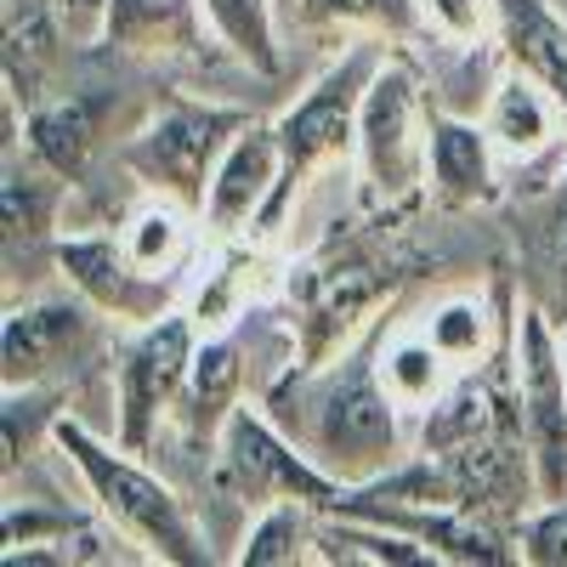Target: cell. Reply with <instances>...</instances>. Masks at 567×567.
I'll use <instances>...</instances> for the list:
<instances>
[{"instance_id":"1","label":"cell","mask_w":567,"mask_h":567,"mask_svg":"<svg viewBox=\"0 0 567 567\" xmlns=\"http://www.w3.org/2000/svg\"><path fill=\"white\" fill-rule=\"evenodd\" d=\"M58 443L69 449V460L80 465V477L91 483V494L103 499V511L114 516L125 534H136L142 545H154L165 561H182V567L210 561V550L199 545L194 523H187L182 499H176L159 477H148L142 465L109 454L97 437H85V425H74V420L58 425Z\"/></svg>"},{"instance_id":"2","label":"cell","mask_w":567,"mask_h":567,"mask_svg":"<svg viewBox=\"0 0 567 567\" xmlns=\"http://www.w3.org/2000/svg\"><path fill=\"white\" fill-rule=\"evenodd\" d=\"M318 460L336 465V477H363L398 460V403L369 358H352L323 392L318 409Z\"/></svg>"},{"instance_id":"3","label":"cell","mask_w":567,"mask_h":567,"mask_svg":"<svg viewBox=\"0 0 567 567\" xmlns=\"http://www.w3.org/2000/svg\"><path fill=\"white\" fill-rule=\"evenodd\" d=\"M358 148L374 199H403L432 165V136H420V97L403 69H381L363 91Z\"/></svg>"},{"instance_id":"4","label":"cell","mask_w":567,"mask_h":567,"mask_svg":"<svg viewBox=\"0 0 567 567\" xmlns=\"http://www.w3.org/2000/svg\"><path fill=\"white\" fill-rule=\"evenodd\" d=\"M369 69L374 58L369 52H352L336 74H323L307 103H296L278 125V148H284V176H278V194L272 205H284V187L301 182L312 165L347 154V142L358 136V114H363V91H369Z\"/></svg>"},{"instance_id":"5","label":"cell","mask_w":567,"mask_h":567,"mask_svg":"<svg viewBox=\"0 0 567 567\" xmlns=\"http://www.w3.org/2000/svg\"><path fill=\"white\" fill-rule=\"evenodd\" d=\"M233 131H245L239 114H216V109H176L165 114L148 136L131 148V165L148 176L154 187H171L176 199L187 205H205L210 194V176L227 154Z\"/></svg>"},{"instance_id":"6","label":"cell","mask_w":567,"mask_h":567,"mask_svg":"<svg viewBox=\"0 0 567 567\" xmlns=\"http://www.w3.org/2000/svg\"><path fill=\"white\" fill-rule=\"evenodd\" d=\"M516 341H523V420L539 454V494L561 499L567 494V363L539 307L523 312Z\"/></svg>"},{"instance_id":"7","label":"cell","mask_w":567,"mask_h":567,"mask_svg":"<svg viewBox=\"0 0 567 567\" xmlns=\"http://www.w3.org/2000/svg\"><path fill=\"white\" fill-rule=\"evenodd\" d=\"M227 477L239 483L245 505H272V499H307V505H336L341 483L312 471L301 454L284 449L250 409L227 414Z\"/></svg>"},{"instance_id":"8","label":"cell","mask_w":567,"mask_h":567,"mask_svg":"<svg viewBox=\"0 0 567 567\" xmlns=\"http://www.w3.org/2000/svg\"><path fill=\"white\" fill-rule=\"evenodd\" d=\"M187 369H194V323L187 318H159L148 336L131 347V358L120 363V409H125L120 443L125 449H148L154 414L176 398Z\"/></svg>"},{"instance_id":"9","label":"cell","mask_w":567,"mask_h":567,"mask_svg":"<svg viewBox=\"0 0 567 567\" xmlns=\"http://www.w3.org/2000/svg\"><path fill=\"white\" fill-rule=\"evenodd\" d=\"M284 176V148H278V131L267 125H245L239 136L227 142V154L210 176V194H205V221L216 233H233L239 221L256 216V205L267 194H278V182Z\"/></svg>"},{"instance_id":"10","label":"cell","mask_w":567,"mask_h":567,"mask_svg":"<svg viewBox=\"0 0 567 567\" xmlns=\"http://www.w3.org/2000/svg\"><path fill=\"white\" fill-rule=\"evenodd\" d=\"M58 261L74 272V284L85 296H97L103 307H114L120 318H154L165 307V290L159 278L136 272L131 256L109 239H63L58 245Z\"/></svg>"},{"instance_id":"11","label":"cell","mask_w":567,"mask_h":567,"mask_svg":"<svg viewBox=\"0 0 567 567\" xmlns=\"http://www.w3.org/2000/svg\"><path fill=\"white\" fill-rule=\"evenodd\" d=\"M63 63V23L52 12V0H7V80L12 97L40 109L45 80Z\"/></svg>"},{"instance_id":"12","label":"cell","mask_w":567,"mask_h":567,"mask_svg":"<svg viewBox=\"0 0 567 567\" xmlns=\"http://www.w3.org/2000/svg\"><path fill=\"white\" fill-rule=\"evenodd\" d=\"M85 329V312L69 307V301H45V307H23L7 318V329H0V358H7V386H29L40 381L45 369H52L74 336Z\"/></svg>"},{"instance_id":"13","label":"cell","mask_w":567,"mask_h":567,"mask_svg":"<svg viewBox=\"0 0 567 567\" xmlns=\"http://www.w3.org/2000/svg\"><path fill=\"white\" fill-rule=\"evenodd\" d=\"M499 7V23H505V45L516 69H528L556 109L567 114V23L545 7V0H494Z\"/></svg>"},{"instance_id":"14","label":"cell","mask_w":567,"mask_h":567,"mask_svg":"<svg viewBox=\"0 0 567 567\" xmlns=\"http://www.w3.org/2000/svg\"><path fill=\"white\" fill-rule=\"evenodd\" d=\"M97 114H103V103L80 97V91H69V97H58V103H40L29 114L34 154L58 176H80L85 159H91V142H97Z\"/></svg>"},{"instance_id":"15","label":"cell","mask_w":567,"mask_h":567,"mask_svg":"<svg viewBox=\"0 0 567 567\" xmlns=\"http://www.w3.org/2000/svg\"><path fill=\"white\" fill-rule=\"evenodd\" d=\"M432 182L449 205L488 199V142L465 120H432Z\"/></svg>"},{"instance_id":"16","label":"cell","mask_w":567,"mask_h":567,"mask_svg":"<svg viewBox=\"0 0 567 567\" xmlns=\"http://www.w3.org/2000/svg\"><path fill=\"white\" fill-rule=\"evenodd\" d=\"M103 34L120 45H194V0H109Z\"/></svg>"},{"instance_id":"17","label":"cell","mask_w":567,"mask_h":567,"mask_svg":"<svg viewBox=\"0 0 567 567\" xmlns=\"http://www.w3.org/2000/svg\"><path fill=\"white\" fill-rule=\"evenodd\" d=\"M488 136L505 142L511 154H534V148H545V136H550V103H545V91H534L523 74L505 80V85L494 91Z\"/></svg>"},{"instance_id":"18","label":"cell","mask_w":567,"mask_h":567,"mask_svg":"<svg viewBox=\"0 0 567 567\" xmlns=\"http://www.w3.org/2000/svg\"><path fill=\"white\" fill-rule=\"evenodd\" d=\"M233 392H239V347L210 341L205 352H194V369H187V414H194V425L210 432L227 414Z\"/></svg>"},{"instance_id":"19","label":"cell","mask_w":567,"mask_h":567,"mask_svg":"<svg viewBox=\"0 0 567 567\" xmlns=\"http://www.w3.org/2000/svg\"><path fill=\"white\" fill-rule=\"evenodd\" d=\"M443 352L432 347V336L425 341H398L381 363V381L392 392L398 409H420V403H437L443 398Z\"/></svg>"},{"instance_id":"20","label":"cell","mask_w":567,"mask_h":567,"mask_svg":"<svg viewBox=\"0 0 567 567\" xmlns=\"http://www.w3.org/2000/svg\"><path fill=\"white\" fill-rule=\"evenodd\" d=\"M210 23L221 29V40L239 52L245 63H256L261 74L278 69V52H272V12L267 0H205Z\"/></svg>"},{"instance_id":"21","label":"cell","mask_w":567,"mask_h":567,"mask_svg":"<svg viewBox=\"0 0 567 567\" xmlns=\"http://www.w3.org/2000/svg\"><path fill=\"white\" fill-rule=\"evenodd\" d=\"M358 528H323L318 534V556L323 561H392V567H403V561H425L432 550H420V539H409V534H392L386 523H369L363 528V516H352Z\"/></svg>"},{"instance_id":"22","label":"cell","mask_w":567,"mask_h":567,"mask_svg":"<svg viewBox=\"0 0 567 567\" xmlns=\"http://www.w3.org/2000/svg\"><path fill=\"white\" fill-rule=\"evenodd\" d=\"M301 505L307 499H272L239 561L245 567H284V561H296L301 545H307V511Z\"/></svg>"},{"instance_id":"23","label":"cell","mask_w":567,"mask_h":567,"mask_svg":"<svg viewBox=\"0 0 567 567\" xmlns=\"http://www.w3.org/2000/svg\"><path fill=\"white\" fill-rule=\"evenodd\" d=\"M182 239H187V233H182V221H176L171 210H142V216L125 227L120 250L131 256V267H136V272L159 278V272H171V267H176Z\"/></svg>"},{"instance_id":"24","label":"cell","mask_w":567,"mask_h":567,"mask_svg":"<svg viewBox=\"0 0 567 567\" xmlns=\"http://www.w3.org/2000/svg\"><path fill=\"white\" fill-rule=\"evenodd\" d=\"M312 23H369V29H414V0H301Z\"/></svg>"},{"instance_id":"25","label":"cell","mask_w":567,"mask_h":567,"mask_svg":"<svg viewBox=\"0 0 567 567\" xmlns=\"http://www.w3.org/2000/svg\"><path fill=\"white\" fill-rule=\"evenodd\" d=\"M432 347L443 352V358H477V347H483V307L477 301H449L437 318H432Z\"/></svg>"},{"instance_id":"26","label":"cell","mask_w":567,"mask_h":567,"mask_svg":"<svg viewBox=\"0 0 567 567\" xmlns=\"http://www.w3.org/2000/svg\"><path fill=\"white\" fill-rule=\"evenodd\" d=\"M523 556L539 567H567V499H556L545 516H534L523 534Z\"/></svg>"},{"instance_id":"27","label":"cell","mask_w":567,"mask_h":567,"mask_svg":"<svg viewBox=\"0 0 567 567\" xmlns=\"http://www.w3.org/2000/svg\"><path fill=\"white\" fill-rule=\"evenodd\" d=\"M545 272L556 284V312L567 318V182L556 187V205L545 216Z\"/></svg>"},{"instance_id":"28","label":"cell","mask_w":567,"mask_h":567,"mask_svg":"<svg viewBox=\"0 0 567 567\" xmlns=\"http://www.w3.org/2000/svg\"><path fill=\"white\" fill-rule=\"evenodd\" d=\"M425 12H432V23H443L460 40H471L483 29V0H425Z\"/></svg>"},{"instance_id":"29","label":"cell","mask_w":567,"mask_h":567,"mask_svg":"<svg viewBox=\"0 0 567 567\" xmlns=\"http://www.w3.org/2000/svg\"><path fill=\"white\" fill-rule=\"evenodd\" d=\"M52 12H58L63 34H85V29H109V0H52Z\"/></svg>"}]
</instances>
